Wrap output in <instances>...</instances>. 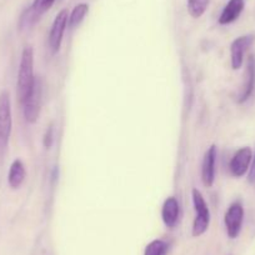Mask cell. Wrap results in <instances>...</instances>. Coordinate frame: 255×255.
I'll list each match as a JSON object with an SVG mask.
<instances>
[{
	"label": "cell",
	"mask_w": 255,
	"mask_h": 255,
	"mask_svg": "<svg viewBox=\"0 0 255 255\" xmlns=\"http://www.w3.org/2000/svg\"><path fill=\"white\" fill-rule=\"evenodd\" d=\"M244 6V0H229L227 5L224 6V9H223L219 19H218V23L220 25H229V24L234 23L242 15Z\"/></svg>",
	"instance_id": "12"
},
{
	"label": "cell",
	"mask_w": 255,
	"mask_h": 255,
	"mask_svg": "<svg viewBox=\"0 0 255 255\" xmlns=\"http://www.w3.org/2000/svg\"><path fill=\"white\" fill-rule=\"evenodd\" d=\"M26 178V170L25 165L20 159H15L11 163L10 169H9L8 174V183L11 189H18L20 188L21 184L24 183Z\"/></svg>",
	"instance_id": "13"
},
{
	"label": "cell",
	"mask_w": 255,
	"mask_h": 255,
	"mask_svg": "<svg viewBox=\"0 0 255 255\" xmlns=\"http://www.w3.org/2000/svg\"><path fill=\"white\" fill-rule=\"evenodd\" d=\"M254 84H255V63L254 58L250 56L249 61H248V68H247V78H245L244 87H243L242 93H240L239 98H238V103L243 104V103L247 102L250 98V95L253 94V90H254Z\"/></svg>",
	"instance_id": "14"
},
{
	"label": "cell",
	"mask_w": 255,
	"mask_h": 255,
	"mask_svg": "<svg viewBox=\"0 0 255 255\" xmlns=\"http://www.w3.org/2000/svg\"><path fill=\"white\" fill-rule=\"evenodd\" d=\"M253 160V150L249 146H244L237 150L229 163V170L234 178H242L248 174Z\"/></svg>",
	"instance_id": "9"
},
{
	"label": "cell",
	"mask_w": 255,
	"mask_h": 255,
	"mask_svg": "<svg viewBox=\"0 0 255 255\" xmlns=\"http://www.w3.org/2000/svg\"><path fill=\"white\" fill-rule=\"evenodd\" d=\"M209 0H188V13L191 18L199 19L207 11Z\"/></svg>",
	"instance_id": "16"
},
{
	"label": "cell",
	"mask_w": 255,
	"mask_h": 255,
	"mask_svg": "<svg viewBox=\"0 0 255 255\" xmlns=\"http://www.w3.org/2000/svg\"><path fill=\"white\" fill-rule=\"evenodd\" d=\"M191 200H193V205H194L195 210V218L193 222V228H191V235L194 238L202 237L208 232L210 225V220H212V215H210L209 205L205 202L204 197H203L202 191L198 189H193L191 190Z\"/></svg>",
	"instance_id": "3"
},
{
	"label": "cell",
	"mask_w": 255,
	"mask_h": 255,
	"mask_svg": "<svg viewBox=\"0 0 255 255\" xmlns=\"http://www.w3.org/2000/svg\"><path fill=\"white\" fill-rule=\"evenodd\" d=\"M248 180L249 183H255V154L253 155L252 164H250V169L248 171Z\"/></svg>",
	"instance_id": "19"
},
{
	"label": "cell",
	"mask_w": 255,
	"mask_h": 255,
	"mask_svg": "<svg viewBox=\"0 0 255 255\" xmlns=\"http://www.w3.org/2000/svg\"><path fill=\"white\" fill-rule=\"evenodd\" d=\"M68 20H69V11L68 9H63L56 14L53 24H51L50 31L48 36V45L50 53L56 54L61 48L64 34L68 28Z\"/></svg>",
	"instance_id": "5"
},
{
	"label": "cell",
	"mask_w": 255,
	"mask_h": 255,
	"mask_svg": "<svg viewBox=\"0 0 255 255\" xmlns=\"http://www.w3.org/2000/svg\"><path fill=\"white\" fill-rule=\"evenodd\" d=\"M217 158L218 149L215 145H212L205 151L204 158L202 163V181L205 188H212L215 183V175H217Z\"/></svg>",
	"instance_id": "10"
},
{
	"label": "cell",
	"mask_w": 255,
	"mask_h": 255,
	"mask_svg": "<svg viewBox=\"0 0 255 255\" xmlns=\"http://www.w3.org/2000/svg\"><path fill=\"white\" fill-rule=\"evenodd\" d=\"M169 245L163 239H154L149 243L144 250V255H166Z\"/></svg>",
	"instance_id": "17"
},
{
	"label": "cell",
	"mask_w": 255,
	"mask_h": 255,
	"mask_svg": "<svg viewBox=\"0 0 255 255\" xmlns=\"http://www.w3.org/2000/svg\"><path fill=\"white\" fill-rule=\"evenodd\" d=\"M244 222V207L240 202H234L230 204L224 215L225 232L230 239H237L240 235Z\"/></svg>",
	"instance_id": "6"
},
{
	"label": "cell",
	"mask_w": 255,
	"mask_h": 255,
	"mask_svg": "<svg viewBox=\"0 0 255 255\" xmlns=\"http://www.w3.org/2000/svg\"><path fill=\"white\" fill-rule=\"evenodd\" d=\"M35 75H34V50L31 46H25L23 49L19 64L18 80H16V95L19 102L23 104L28 95L30 94L31 89L35 83Z\"/></svg>",
	"instance_id": "1"
},
{
	"label": "cell",
	"mask_w": 255,
	"mask_h": 255,
	"mask_svg": "<svg viewBox=\"0 0 255 255\" xmlns=\"http://www.w3.org/2000/svg\"><path fill=\"white\" fill-rule=\"evenodd\" d=\"M180 217V205L175 197L166 198L161 207V219L166 228H174Z\"/></svg>",
	"instance_id": "11"
},
{
	"label": "cell",
	"mask_w": 255,
	"mask_h": 255,
	"mask_svg": "<svg viewBox=\"0 0 255 255\" xmlns=\"http://www.w3.org/2000/svg\"><path fill=\"white\" fill-rule=\"evenodd\" d=\"M13 118H11L10 95L8 92L0 93V163L4 160L8 150L9 139H10Z\"/></svg>",
	"instance_id": "2"
},
{
	"label": "cell",
	"mask_w": 255,
	"mask_h": 255,
	"mask_svg": "<svg viewBox=\"0 0 255 255\" xmlns=\"http://www.w3.org/2000/svg\"><path fill=\"white\" fill-rule=\"evenodd\" d=\"M254 35L249 34V35L239 36L230 44V65L233 70H239L243 67L245 53L254 43Z\"/></svg>",
	"instance_id": "8"
},
{
	"label": "cell",
	"mask_w": 255,
	"mask_h": 255,
	"mask_svg": "<svg viewBox=\"0 0 255 255\" xmlns=\"http://www.w3.org/2000/svg\"><path fill=\"white\" fill-rule=\"evenodd\" d=\"M54 3L55 0H34L33 4L21 14L19 20L20 30L31 28L54 5Z\"/></svg>",
	"instance_id": "7"
},
{
	"label": "cell",
	"mask_w": 255,
	"mask_h": 255,
	"mask_svg": "<svg viewBox=\"0 0 255 255\" xmlns=\"http://www.w3.org/2000/svg\"><path fill=\"white\" fill-rule=\"evenodd\" d=\"M53 127H49L48 128V130H46V133H45V135H44V140H43V143H44V146H45V148H50L51 146V144H53V140H54V138H53Z\"/></svg>",
	"instance_id": "18"
},
{
	"label": "cell",
	"mask_w": 255,
	"mask_h": 255,
	"mask_svg": "<svg viewBox=\"0 0 255 255\" xmlns=\"http://www.w3.org/2000/svg\"><path fill=\"white\" fill-rule=\"evenodd\" d=\"M89 13V4L87 3H80L74 6L72 13L69 14V20H68V26L70 29H75L82 24L87 14Z\"/></svg>",
	"instance_id": "15"
},
{
	"label": "cell",
	"mask_w": 255,
	"mask_h": 255,
	"mask_svg": "<svg viewBox=\"0 0 255 255\" xmlns=\"http://www.w3.org/2000/svg\"><path fill=\"white\" fill-rule=\"evenodd\" d=\"M41 102H43V82L40 78H36L30 94L23 103L24 118H25L26 123L29 124L36 123L39 115H40Z\"/></svg>",
	"instance_id": "4"
}]
</instances>
